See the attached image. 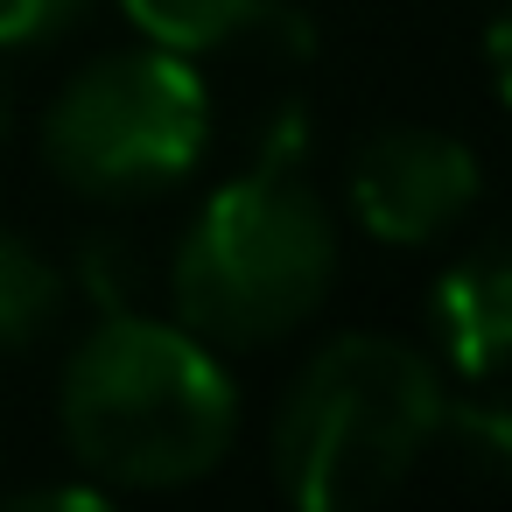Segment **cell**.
Segmentation results:
<instances>
[{
  "label": "cell",
  "instance_id": "cell-1",
  "mask_svg": "<svg viewBox=\"0 0 512 512\" xmlns=\"http://www.w3.org/2000/svg\"><path fill=\"white\" fill-rule=\"evenodd\" d=\"M239 428L232 372L183 323L134 309L99 316V330L64 365V442L85 470L127 491H176L225 463Z\"/></svg>",
  "mask_w": 512,
  "mask_h": 512
},
{
  "label": "cell",
  "instance_id": "cell-2",
  "mask_svg": "<svg viewBox=\"0 0 512 512\" xmlns=\"http://www.w3.org/2000/svg\"><path fill=\"white\" fill-rule=\"evenodd\" d=\"M442 372L379 330L330 337L281 393L274 484L295 512H379L435 449Z\"/></svg>",
  "mask_w": 512,
  "mask_h": 512
},
{
  "label": "cell",
  "instance_id": "cell-3",
  "mask_svg": "<svg viewBox=\"0 0 512 512\" xmlns=\"http://www.w3.org/2000/svg\"><path fill=\"white\" fill-rule=\"evenodd\" d=\"M337 281V225L302 183L295 155H260L239 183L211 190L176 253V316L190 337L253 351L323 309Z\"/></svg>",
  "mask_w": 512,
  "mask_h": 512
},
{
  "label": "cell",
  "instance_id": "cell-4",
  "mask_svg": "<svg viewBox=\"0 0 512 512\" xmlns=\"http://www.w3.org/2000/svg\"><path fill=\"white\" fill-rule=\"evenodd\" d=\"M211 134V92L176 50H134L99 57L78 71L50 120H43V162L78 197H155L183 183Z\"/></svg>",
  "mask_w": 512,
  "mask_h": 512
},
{
  "label": "cell",
  "instance_id": "cell-5",
  "mask_svg": "<svg viewBox=\"0 0 512 512\" xmlns=\"http://www.w3.org/2000/svg\"><path fill=\"white\" fill-rule=\"evenodd\" d=\"M477 204V155L442 127H379L351 155V211L379 246H428Z\"/></svg>",
  "mask_w": 512,
  "mask_h": 512
},
{
  "label": "cell",
  "instance_id": "cell-6",
  "mask_svg": "<svg viewBox=\"0 0 512 512\" xmlns=\"http://www.w3.org/2000/svg\"><path fill=\"white\" fill-rule=\"evenodd\" d=\"M428 323H435L442 358L463 379L512 372V232H498V239H484L442 267Z\"/></svg>",
  "mask_w": 512,
  "mask_h": 512
},
{
  "label": "cell",
  "instance_id": "cell-7",
  "mask_svg": "<svg viewBox=\"0 0 512 512\" xmlns=\"http://www.w3.org/2000/svg\"><path fill=\"white\" fill-rule=\"evenodd\" d=\"M120 8L134 15V29L155 50L197 57V50H218V43L246 36L253 22H267L274 0H120Z\"/></svg>",
  "mask_w": 512,
  "mask_h": 512
},
{
  "label": "cell",
  "instance_id": "cell-8",
  "mask_svg": "<svg viewBox=\"0 0 512 512\" xmlns=\"http://www.w3.org/2000/svg\"><path fill=\"white\" fill-rule=\"evenodd\" d=\"M64 309V274L57 260H43L22 232L0 225V351L36 344Z\"/></svg>",
  "mask_w": 512,
  "mask_h": 512
},
{
  "label": "cell",
  "instance_id": "cell-9",
  "mask_svg": "<svg viewBox=\"0 0 512 512\" xmlns=\"http://www.w3.org/2000/svg\"><path fill=\"white\" fill-rule=\"evenodd\" d=\"M435 442H449L477 477L512 484V400H442Z\"/></svg>",
  "mask_w": 512,
  "mask_h": 512
},
{
  "label": "cell",
  "instance_id": "cell-10",
  "mask_svg": "<svg viewBox=\"0 0 512 512\" xmlns=\"http://www.w3.org/2000/svg\"><path fill=\"white\" fill-rule=\"evenodd\" d=\"M78 274H85V288H92V302H99L106 316L134 302V260H127V246H120L113 232H92V239L78 246Z\"/></svg>",
  "mask_w": 512,
  "mask_h": 512
},
{
  "label": "cell",
  "instance_id": "cell-11",
  "mask_svg": "<svg viewBox=\"0 0 512 512\" xmlns=\"http://www.w3.org/2000/svg\"><path fill=\"white\" fill-rule=\"evenodd\" d=\"M85 15V0H0V50H29L64 36Z\"/></svg>",
  "mask_w": 512,
  "mask_h": 512
},
{
  "label": "cell",
  "instance_id": "cell-12",
  "mask_svg": "<svg viewBox=\"0 0 512 512\" xmlns=\"http://www.w3.org/2000/svg\"><path fill=\"white\" fill-rule=\"evenodd\" d=\"M0 512H120L113 498H99V491H29V498H8Z\"/></svg>",
  "mask_w": 512,
  "mask_h": 512
},
{
  "label": "cell",
  "instance_id": "cell-13",
  "mask_svg": "<svg viewBox=\"0 0 512 512\" xmlns=\"http://www.w3.org/2000/svg\"><path fill=\"white\" fill-rule=\"evenodd\" d=\"M484 64H491V92H498V106H512V8L484 29Z\"/></svg>",
  "mask_w": 512,
  "mask_h": 512
},
{
  "label": "cell",
  "instance_id": "cell-14",
  "mask_svg": "<svg viewBox=\"0 0 512 512\" xmlns=\"http://www.w3.org/2000/svg\"><path fill=\"white\" fill-rule=\"evenodd\" d=\"M0 134H8V78H0Z\"/></svg>",
  "mask_w": 512,
  "mask_h": 512
}]
</instances>
